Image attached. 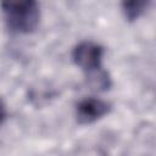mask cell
Returning a JSON list of instances; mask_svg holds the SVG:
<instances>
[{"instance_id":"cell-4","label":"cell","mask_w":156,"mask_h":156,"mask_svg":"<svg viewBox=\"0 0 156 156\" xmlns=\"http://www.w3.org/2000/svg\"><path fill=\"white\" fill-rule=\"evenodd\" d=\"M85 78H87L88 85L93 90H96V91L108 90L111 84H112L111 77H110L108 72L104 69V67H101V68H99L96 71H93L90 73H87Z\"/></svg>"},{"instance_id":"cell-5","label":"cell","mask_w":156,"mask_h":156,"mask_svg":"<svg viewBox=\"0 0 156 156\" xmlns=\"http://www.w3.org/2000/svg\"><path fill=\"white\" fill-rule=\"evenodd\" d=\"M151 0H122V11L128 21L138 20L149 7Z\"/></svg>"},{"instance_id":"cell-1","label":"cell","mask_w":156,"mask_h":156,"mask_svg":"<svg viewBox=\"0 0 156 156\" xmlns=\"http://www.w3.org/2000/svg\"><path fill=\"white\" fill-rule=\"evenodd\" d=\"M7 28L18 34H28L37 29L40 20L38 0H0Z\"/></svg>"},{"instance_id":"cell-6","label":"cell","mask_w":156,"mask_h":156,"mask_svg":"<svg viewBox=\"0 0 156 156\" xmlns=\"http://www.w3.org/2000/svg\"><path fill=\"white\" fill-rule=\"evenodd\" d=\"M5 117H6V108H5V105L2 104V101L0 99V124L4 122Z\"/></svg>"},{"instance_id":"cell-3","label":"cell","mask_w":156,"mask_h":156,"mask_svg":"<svg viewBox=\"0 0 156 156\" xmlns=\"http://www.w3.org/2000/svg\"><path fill=\"white\" fill-rule=\"evenodd\" d=\"M111 111V105L99 98H84L76 105V118L80 124H90L105 117Z\"/></svg>"},{"instance_id":"cell-2","label":"cell","mask_w":156,"mask_h":156,"mask_svg":"<svg viewBox=\"0 0 156 156\" xmlns=\"http://www.w3.org/2000/svg\"><path fill=\"white\" fill-rule=\"evenodd\" d=\"M104 48L94 41H80L72 51V60L84 74L102 67Z\"/></svg>"}]
</instances>
